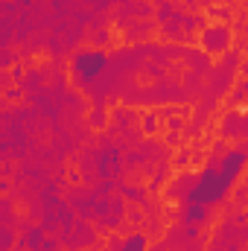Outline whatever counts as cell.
I'll use <instances>...</instances> for the list:
<instances>
[{"label": "cell", "mask_w": 248, "mask_h": 251, "mask_svg": "<svg viewBox=\"0 0 248 251\" xmlns=\"http://www.w3.org/2000/svg\"><path fill=\"white\" fill-rule=\"evenodd\" d=\"M243 167H246V152H243V149H231V152H225V158L216 164V170H219L231 184H237V178L243 176Z\"/></svg>", "instance_id": "3"}, {"label": "cell", "mask_w": 248, "mask_h": 251, "mask_svg": "<svg viewBox=\"0 0 248 251\" xmlns=\"http://www.w3.org/2000/svg\"><path fill=\"white\" fill-rule=\"evenodd\" d=\"M187 237H190V240L198 237V228H196V225H187Z\"/></svg>", "instance_id": "7"}, {"label": "cell", "mask_w": 248, "mask_h": 251, "mask_svg": "<svg viewBox=\"0 0 248 251\" xmlns=\"http://www.w3.org/2000/svg\"><path fill=\"white\" fill-rule=\"evenodd\" d=\"M207 219H210V207H204V204H187L184 207L187 225H204Z\"/></svg>", "instance_id": "5"}, {"label": "cell", "mask_w": 248, "mask_h": 251, "mask_svg": "<svg viewBox=\"0 0 248 251\" xmlns=\"http://www.w3.org/2000/svg\"><path fill=\"white\" fill-rule=\"evenodd\" d=\"M146 249H149L146 234H128L123 240V246H120V251H146Z\"/></svg>", "instance_id": "6"}, {"label": "cell", "mask_w": 248, "mask_h": 251, "mask_svg": "<svg viewBox=\"0 0 248 251\" xmlns=\"http://www.w3.org/2000/svg\"><path fill=\"white\" fill-rule=\"evenodd\" d=\"M105 67H108V53H102V50H79L70 62L76 82H94Z\"/></svg>", "instance_id": "2"}, {"label": "cell", "mask_w": 248, "mask_h": 251, "mask_svg": "<svg viewBox=\"0 0 248 251\" xmlns=\"http://www.w3.org/2000/svg\"><path fill=\"white\" fill-rule=\"evenodd\" d=\"M225 47H228V29H225V26H213V29L204 32V50L219 53V50H225Z\"/></svg>", "instance_id": "4"}, {"label": "cell", "mask_w": 248, "mask_h": 251, "mask_svg": "<svg viewBox=\"0 0 248 251\" xmlns=\"http://www.w3.org/2000/svg\"><path fill=\"white\" fill-rule=\"evenodd\" d=\"M231 187H234V184H231L216 167H204V170L196 176V181L190 184L184 201L187 204H204V207H213V204H219V201L231 193Z\"/></svg>", "instance_id": "1"}]
</instances>
